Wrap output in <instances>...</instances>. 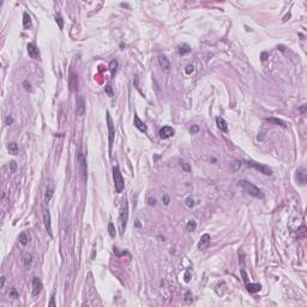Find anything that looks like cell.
Listing matches in <instances>:
<instances>
[{"mask_svg":"<svg viewBox=\"0 0 307 307\" xmlns=\"http://www.w3.org/2000/svg\"><path fill=\"white\" fill-rule=\"evenodd\" d=\"M109 70H111L112 76H114L115 72H117V70H118V61L117 60H112L111 61V64H109Z\"/></svg>","mask_w":307,"mask_h":307,"instance_id":"cell-25","label":"cell"},{"mask_svg":"<svg viewBox=\"0 0 307 307\" xmlns=\"http://www.w3.org/2000/svg\"><path fill=\"white\" fill-rule=\"evenodd\" d=\"M9 151L12 155H17L18 154V145H17V143H15V142L10 143V144H9Z\"/></svg>","mask_w":307,"mask_h":307,"instance_id":"cell-23","label":"cell"},{"mask_svg":"<svg viewBox=\"0 0 307 307\" xmlns=\"http://www.w3.org/2000/svg\"><path fill=\"white\" fill-rule=\"evenodd\" d=\"M162 200H163V203L166 204V205H168L169 204V202H170V199H169V196H163V198H162Z\"/></svg>","mask_w":307,"mask_h":307,"instance_id":"cell-39","label":"cell"},{"mask_svg":"<svg viewBox=\"0 0 307 307\" xmlns=\"http://www.w3.org/2000/svg\"><path fill=\"white\" fill-rule=\"evenodd\" d=\"M108 231H109V235H111L112 238L115 236V227H114L113 222H109L108 223Z\"/></svg>","mask_w":307,"mask_h":307,"instance_id":"cell-30","label":"cell"},{"mask_svg":"<svg viewBox=\"0 0 307 307\" xmlns=\"http://www.w3.org/2000/svg\"><path fill=\"white\" fill-rule=\"evenodd\" d=\"M267 55H268V53L267 52H264L263 54H262V60L264 61V60H267Z\"/></svg>","mask_w":307,"mask_h":307,"instance_id":"cell-46","label":"cell"},{"mask_svg":"<svg viewBox=\"0 0 307 307\" xmlns=\"http://www.w3.org/2000/svg\"><path fill=\"white\" fill-rule=\"evenodd\" d=\"M127 221H128V203H127V199L124 198L121 200L120 211H119V230H120V235H124L126 226H127Z\"/></svg>","mask_w":307,"mask_h":307,"instance_id":"cell-1","label":"cell"},{"mask_svg":"<svg viewBox=\"0 0 307 307\" xmlns=\"http://www.w3.org/2000/svg\"><path fill=\"white\" fill-rule=\"evenodd\" d=\"M159 64H160V66H161L166 72L169 71V69H170V63H169V60L167 59V57H165V55L159 57Z\"/></svg>","mask_w":307,"mask_h":307,"instance_id":"cell-16","label":"cell"},{"mask_svg":"<svg viewBox=\"0 0 307 307\" xmlns=\"http://www.w3.org/2000/svg\"><path fill=\"white\" fill-rule=\"evenodd\" d=\"M239 186H240L247 194H250L252 197H256V198H259V199L264 198V194H263L262 191L259 190L257 186H254L252 182H250V181H246V180L239 181Z\"/></svg>","mask_w":307,"mask_h":307,"instance_id":"cell-2","label":"cell"},{"mask_svg":"<svg viewBox=\"0 0 307 307\" xmlns=\"http://www.w3.org/2000/svg\"><path fill=\"white\" fill-rule=\"evenodd\" d=\"M185 204H186L187 208L192 209L194 206V199H193V197H187L186 200H185Z\"/></svg>","mask_w":307,"mask_h":307,"instance_id":"cell-29","label":"cell"},{"mask_svg":"<svg viewBox=\"0 0 307 307\" xmlns=\"http://www.w3.org/2000/svg\"><path fill=\"white\" fill-rule=\"evenodd\" d=\"M174 133H175L174 128L170 127V126H163V127L160 128V131H159V134H160L161 139H168L170 137H173Z\"/></svg>","mask_w":307,"mask_h":307,"instance_id":"cell-7","label":"cell"},{"mask_svg":"<svg viewBox=\"0 0 307 307\" xmlns=\"http://www.w3.org/2000/svg\"><path fill=\"white\" fill-rule=\"evenodd\" d=\"M12 122H13V118H12V117H7V118L5 119V124H6V125H9V126H10V125L12 124Z\"/></svg>","mask_w":307,"mask_h":307,"instance_id":"cell-38","label":"cell"},{"mask_svg":"<svg viewBox=\"0 0 307 307\" xmlns=\"http://www.w3.org/2000/svg\"><path fill=\"white\" fill-rule=\"evenodd\" d=\"M185 282H190V272L188 271L185 274Z\"/></svg>","mask_w":307,"mask_h":307,"instance_id":"cell-45","label":"cell"},{"mask_svg":"<svg viewBox=\"0 0 307 307\" xmlns=\"http://www.w3.org/2000/svg\"><path fill=\"white\" fill-rule=\"evenodd\" d=\"M76 113L78 117H83L85 113V101L82 96H78L76 100Z\"/></svg>","mask_w":307,"mask_h":307,"instance_id":"cell-9","label":"cell"},{"mask_svg":"<svg viewBox=\"0 0 307 307\" xmlns=\"http://www.w3.org/2000/svg\"><path fill=\"white\" fill-rule=\"evenodd\" d=\"M19 242L22 244L23 246H25V245L29 242V238H28V235H26V234L24 233V231H23V233H20V234H19Z\"/></svg>","mask_w":307,"mask_h":307,"instance_id":"cell-27","label":"cell"},{"mask_svg":"<svg viewBox=\"0 0 307 307\" xmlns=\"http://www.w3.org/2000/svg\"><path fill=\"white\" fill-rule=\"evenodd\" d=\"M216 125H217L218 128L221 130V131H223V132H227L228 131V125H227L226 120H224L222 117H217L216 118Z\"/></svg>","mask_w":307,"mask_h":307,"instance_id":"cell-17","label":"cell"},{"mask_svg":"<svg viewBox=\"0 0 307 307\" xmlns=\"http://www.w3.org/2000/svg\"><path fill=\"white\" fill-rule=\"evenodd\" d=\"M48 305H49V306H53V307L55 306V301H54V295H53V296L51 298V302H49Z\"/></svg>","mask_w":307,"mask_h":307,"instance_id":"cell-43","label":"cell"},{"mask_svg":"<svg viewBox=\"0 0 307 307\" xmlns=\"http://www.w3.org/2000/svg\"><path fill=\"white\" fill-rule=\"evenodd\" d=\"M196 228H197V222L194 220H190L186 224V230L191 233V231H194Z\"/></svg>","mask_w":307,"mask_h":307,"instance_id":"cell-22","label":"cell"},{"mask_svg":"<svg viewBox=\"0 0 307 307\" xmlns=\"http://www.w3.org/2000/svg\"><path fill=\"white\" fill-rule=\"evenodd\" d=\"M185 301H187V302L192 301V298H191V293H190V291H187V293H186V298H185Z\"/></svg>","mask_w":307,"mask_h":307,"instance_id":"cell-41","label":"cell"},{"mask_svg":"<svg viewBox=\"0 0 307 307\" xmlns=\"http://www.w3.org/2000/svg\"><path fill=\"white\" fill-rule=\"evenodd\" d=\"M26 49H28V54H29L30 58H32V59H40V51H38V48L34 43H28V46H26Z\"/></svg>","mask_w":307,"mask_h":307,"instance_id":"cell-13","label":"cell"},{"mask_svg":"<svg viewBox=\"0 0 307 307\" xmlns=\"http://www.w3.org/2000/svg\"><path fill=\"white\" fill-rule=\"evenodd\" d=\"M246 288L250 293H257L262 289V285L258 283H246Z\"/></svg>","mask_w":307,"mask_h":307,"instance_id":"cell-18","label":"cell"},{"mask_svg":"<svg viewBox=\"0 0 307 307\" xmlns=\"http://www.w3.org/2000/svg\"><path fill=\"white\" fill-rule=\"evenodd\" d=\"M178 51H179V54H180V55H186V54H188V53L191 52V47H190L187 43H184V45H180V46H179Z\"/></svg>","mask_w":307,"mask_h":307,"instance_id":"cell-20","label":"cell"},{"mask_svg":"<svg viewBox=\"0 0 307 307\" xmlns=\"http://www.w3.org/2000/svg\"><path fill=\"white\" fill-rule=\"evenodd\" d=\"M296 180H298V182L300 184V185H305V184L307 182V172H306L305 168H302V167L298 168V170H296Z\"/></svg>","mask_w":307,"mask_h":307,"instance_id":"cell-11","label":"cell"},{"mask_svg":"<svg viewBox=\"0 0 307 307\" xmlns=\"http://www.w3.org/2000/svg\"><path fill=\"white\" fill-rule=\"evenodd\" d=\"M16 169H17V163L15 161H11L10 162V170H11V173H15Z\"/></svg>","mask_w":307,"mask_h":307,"instance_id":"cell-34","label":"cell"},{"mask_svg":"<svg viewBox=\"0 0 307 307\" xmlns=\"http://www.w3.org/2000/svg\"><path fill=\"white\" fill-rule=\"evenodd\" d=\"M269 122H272V124H276V125H279V126H282V127H285L287 125H285V122L281 119H275V118H268L267 119Z\"/></svg>","mask_w":307,"mask_h":307,"instance_id":"cell-24","label":"cell"},{"mask_svg":"<svg viewBox=\"0 0 307 307\" xmlns=\"http://www.w3.org/2000/svg\"><path fill=\"white\" fill-rule=\"evenodd\" d=\"M106 91H107V94L109 95V96H112V95H113V90H112L111 85H107V86H106Z\"/></svg>","mask_w":307,"mask_h":307,"instance_id":"cell-40","label":"cell"},{"mask_svg":"<svg viewBox=\"0 0 307 307\" xmlns=\"http://www.w3.org/2000/svg\"><path fill=\"white\" fill-rule=\"evenodd\" d=\"M43 223H45V227H46V230L48 231V234L52 236V222H51V214L48 210H43Z\"/></svg>","mask_w":307,"mask_h":307,"instance_id":"cell-12","label":"cell"},{"mask_svg":"<svg viewBox=\"0 0 307 307\" xmlns=\"http://www.w3.org/2000/svg\"><path fill=\"white\" fill-rule=\"evenodd\" d=\"M190 131H191V133H192V134H194V133H197V132L199 131V127L197 126V125H193L192 127H191V130H190Z\"/></svg>","mask_w":307,"mask_h":307,"instance_id":"cell-37","label":"cell"},{"mask_svg":"<svg viewBox=\"0 0 307 307\" xmlns=\"http://www.w3.org/2000/svg\"><path fill=\"white\" fill-rule=\"evenodd\" d=\"M210 241H211V238H210L209 234H204V235H202L200 240H199V242H198V250H199V251H203V250H205L206 247H209Z\"/></svg>","mask_w":307,"mask_h":307,"instance_id":"cell-14","label":"cell"},{"mask_svg":"<svg viewBox=\"0 0 307 307\" xmlns=\"http://www.w3.org/2000/svg\"><path fill=\"white\" fill-rule=\"evenodd\" d=\"M179 165H180V167L185 170V172H190L191 170V167H190V165L188 163H186V162H184V161H180L179 162Z\"/></svg>","mask_w":307,"mask_h":307,"instance_id":"cell-31","label":"cell"},{"mask_svg":"<svg viewBox=\"0 0 307 307\" xmlns=\"http://www.w3.org/2000/svg\"><path fill=\"white\" fill-rule=\"evenodd\" d=\"M23 85H24V89L26 91H31V86H30V83H28V80H24L23 82Z\"/></svg>","mask_w":307,"mask_h":307,"instance_id":"cell-36","label":"cell"},{"mask_svg":"<svg viewBox=\"0 0 307 307\" xmlns=\"http://www.w3.org/2000/svg\"><path fill=\"white\" fill-rule=\"evenodd\" d=\"M69 86L71 91H76L78 89V76L73 71L70 72V77H69Z\"/></svg>","mask_w":307,"mask_h":307,"instance_id":"cell-10","label":"cell"},{"mask_svg":"<svg viewBox=\"0 0 307 307\" xmlns=\"http://www.w3.org/2000/svg\"><path fill=\"white\" fill-rule=\"evenodd\" d=\"M55 22H57V24L59 25V29H60V30H63V29H64V18L61 17L60 13H57V15H55Z\"/></svg>","mask_w":307,"mask_h":307,"instance_id":"cell-26","label":"cell"},{"mask_svg":"<svg viewBox=\"0 0 307 307\" xmlns=\"http://www.w3.org/2000/svg\"><path fill=\"white\" fill-rule=\"evenodd\" d=\"M77 163H78V167H79V170H80L82 175H83V178L85 179L86 178V173H88L86 159H85V156L82 154L80 151L78 152V156H77Z\"/></svg>","mask_w":307,"mask_h":307,"instance_id":"cell-6","label":"cell"},{"mask_svg":"<svg viewBox=\"0 0 307 307\" xmlns=\"http://www.w3.org/2000/svg\"><path fill=\"white\" fill-rule=\"evenodd\" d=\"M10 298H13V299H17L18 298V291L16 288H11L10 290Z\"/></svg>","mask_w":307,"mask_h":307,"instance_id":"cell-33","label":"cell"},{"mask_svg":"<svg viewBox=\"0 0 307 307\" xmlns=\"http://www.w3.org/2000/svg\"><path fill=\"white\" fill-rule=\"evenodd\" d=\"M113 180H114V186H115V192L117 193H121L124 191L125 187V182H124V178H122V174L120 172V169L118 166L113 167Z\"/></svg>","mask_w":307,"mask_h":307,"instance_id":"cell-3","label":"cell"},{"mask_svg":"<svg viewBox=\"0 0 307 307\" xmlns=\"http://www.w3.org/2000/svg\"><path fill=\"white\" fill-rule=\"evenodd\" d=\"M32 264V256L31 254H25L24 257V265L25 268H30Z\"/></svg>","mask_w":307,"mask_h":307,"instance_id":"cell-28","label":"cell"},{"mask_svg":"<svg viewBox=\"0 0 307 307\" xmlns=\"http://www.w3.org/2000/svg\"><path fill=\"white\" fill-rule=\"evenodd\" d=\"M155 204H156V199L149 198V205H155Z\"/></svg>","mask_w":307,"mask_h":307,"instance_id":"cell-44","label":"cell"},{"mask_svg":"<svg viewBox=\"0 0 307 307\" xmlns=\"http://www.w3.org/2000/svg\"><path fill=\"white\" fill-rule=\"evenodd\" d=\"M53 193H54V187H53V185H52V184H49V185H48V187H47L46 194H45V200H46L47 203H48V202L51 200V198H52Z\"/></svg>","mask_w":307,"mask_h":307,"instance_id":"cell-21","label":"cell"},{"mask_svg":"<svg viewBox=\"0 0 307 307\" xmlns=\"http://www.w3.org/2000/svg\"><path fill=\"white\" fill-rule=\"evenodd\" d=\"M31 287H32V296H37L41 291H42V282H41V279L38 277H34L32 278V282H31Z\"/></svg>","mask_w":307,"mask_h":307,"instance_id":"cell-8","label":"cell"},{"mask_svg":"<svg viewBox=\"0 0 307 307\" xmlns=\"http://www.w3.org/2000/svg\"><path fill=\"white\" fill-rule=\"evenodd\" d=\"M241 167V162L240 161H235L233 163V170H238V169H240Z\"/></svg>","mask_w":307,"mask_h":307,"instance_id":"cell-35","label":"cell"},{"mask_svg":"<svg viewBox=\"0 0 307 307\" xmlns=\"http://www.w3.org/2000/svg\"><path fill=\"white\" fill-rule=\"evenodd\" d=\"M23 26H24V29H29L31 26V17L29 16L28 12L23 13Z\"/></svg>","mask_w":307,"mask_h":307,"instance_id":"cell-19","label":"cell"},{"mask_svg":"<svg viewBox=\"0 0 307 307\" xmlns=\"http://www.w3.org/2000/svg\"><path fill=\"white\" fill-rule=\"evenodd\" d=\"M193 72H194V66L192 64H190V65H187L185 67V73L186 74H192Z\"/></svg>","mask_w":307,"mask_h":307,"instance_id":"cell-32","label":"cell"},{"mask_svg":"<svg viewBox=\"0 0 307 307\" xmlns=\"http://www.w3.org/2000/svg\"><path fill=\"white\" fill-rule=\"evenodd\" d=\"M107 126H108V134H109V152H112V148H113V142H114V136H115V128L114 124L109 112H107Z\"/></svg>","mask_w":307,"mask_h":307,"instance_id":"cell-5","label":"cell"},{"mask_svg":"<svg viewBox=\"0 0 307 307\" xmlns=\"http://www.w3.org/2000/svg\"><path fill=\"white\" fill-rule=\"evenodd\" d=\"M133 125H134L136 127H137L140 132H144V133L148 132V127H146V125H145L144 122H143V121L138 118V115H134V118H133Z\"/></svg>","mask_w":307,"mask_h":307,"instance_id":"cell-15","label":"cell"},{"mask_svg":"<svg viewBox=\"0 0 307 307\" xmlns=\"http://www.w3.org/2000/svg\"><path fill=\"white\" fill-rule=\"evenodd\" d=\"M4 285H5V277L3 276L1 277V288H4Z\"/></svg>","mask_w":307,"mask_h":307,"instance_id":"cell-47","label":"cell"},{"mask_svg":"<svg viewBox=\"0 0 307 307\" xmlns=\"http://www.w3.org/2000/svg\"><path fill=\"white\" fill-rule=\"evenodd\" d=\"M306 107H307L306 105H302L301 107H300V112H301L302 114H305V113H306Z\"/></svg>","mask_w":307,"mask_h":307,"instance_id":"cell-42","label":"cell"},{"mask_svg":"<svg viewBox=\"0 0 307 307\" xmlns=\"http://www.w3.org/2000/svg\"><path fill=\"white\" fill-rule=\"evenodd\" d=\"M245 163L248 166V167H252L254 168L258 172L263 173L264 175H272V170L265 165H262V163H258V162H254V161H251V160H246Z\"/></svg>","mask_w":307,"mask_h":307,"instance_id":"cell-4","label":"cell"}]
</instances>
